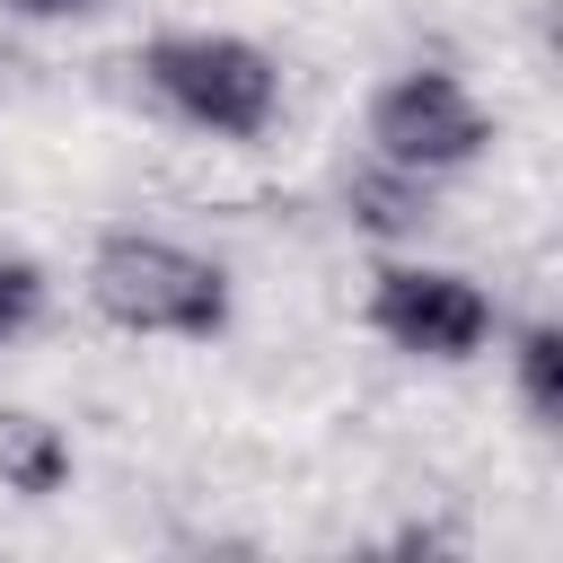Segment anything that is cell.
<instances>
[{"label":"cell","instance_id":"6da1fadb","mask_svg":"<svg viewBox=\"0 0 563 563\" xmlns=\"http://www.w3.org/2000/svg\"><path fill=\"white\" fill-rule=\"evenodd\" d=\"M150 106L202 141H229V150H255L273 123H282V62L255 44V35H229V26H167L132 53Z\"/></svg>","mask_w":563,"mask_h":563},{"label":"cell","instance_id":"7a4b0ae2","mask_svg":"<svg viewBox=\"0 0 563 563\" xmlns=\"http://www.w3.org/2000/svg\"><path fill=\"white\" fill-rule=\"evenodd\" d=\"M88 308L141 343H211V334H229L238 299H229V273L211 255L150 238V229H114L88 255Z\"/></svg>","mask_w":563,"mask_h":563},{"label":"cell","instance_id":"3957f363","mask_svg":"<svg viewBox=\"0 0 563 563\" xmlns=\"http://www.w3.org/2000/svg\"><path fill=\"white\" fill-rule=\"evenodd\" d=\"M369 334L405 361H431V369H466L475 352H493L501 334V308L475 273L457 264H422V255H396L369 273V299H361Z\"/></svg>","mask_w":563,"mask_h":563},{"label":"cell","instance_id":"277c9868","mask_svg":"<svg viewBox=\"0 0 563 563\" xmlns=\"http://www.w3.org/2000/svg\"><path fill=\"white\" fill-rule=\"evenodd\" d=\"M484 150H493V106L440 62H413L369 97V158H387L422 185L466 176Z\"/></svg>","mask_w":563,"mask_h":563},{"label":"cell","instance_id":"5b68a950","mask_svg":"<svg viewBox=\"0 0 563 563\" xmlns=\"http://www.w3.org/2000/svg\"><path fill=\"white\" fill-rule=\"evenodd\" d=\"M70 475H79L70 431L44 422L35 405H0V493H18V501H53V493H70Z\"/></svg>","mask_w":563,"mask_h":563},{"label":"cell","instance_id":"8992f818","mask_svg":"<svg viewBox=\"0 0 563 563\" xmlns=\"http://www.w3.org/2000/svg\"><path fill=\"white\" fill-rule=\"evenodd\" d=\"M343 211H352L369 238H413V229L431 220V185L405 176V167H387V158H369V167L343 185Z\"/></svg>","mask_w":563,"mask_h":563},{"label":"cell","instance_id":"52a82bcc","mask_svg":"<svg viewBox=\"0 0 563 563\" xmlns=\"http://www.w3.org/2000/svg\"><path fill=\"white\" fill-rule=\"evenodd\" d=\"M510 378H519L528 422L554 431V422H563V325H554V317H537V325L510 334Z\"/></svg>","mask_w":563,"mask_h":563},{"label":"cell","instance_id":"ba28073f","mask_svg":"<svg viewBox=\"0 0 563 563\" xmlns=\"http://www.w3.org/2000/svg\"><path fill=\"white\" fill-rule=\"evenodd\" d=\"M35 317H44V264L0 255V343H9V334H26Z\"/></svg>","mask_w":563,"mask_h":563},{"label":"cell","instance_id":"9c48e42d","mask_svg":"<svg viewBox=\"0 0 563 563\" xmlns=\"http://www.w3.org/2000/svg\"><path fill=\"white\" fill-rule=\"evenodd\" d=\"M9 18H26V26H70V18H97L106 0H0Z\"/></svg>","mask_w":563,"mask_h":563}]
</instances>
